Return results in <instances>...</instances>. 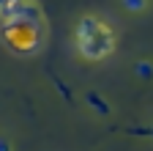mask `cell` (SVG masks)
<instances>
[{
    "label": "cell",
    "mask_w": 153,
    "mask_h": 151,
    "mask_svg": "<svg viewBox=\"0 0 153 151\" xmlns=\"http://www.w3.org/2000/svg\"><path fill=\"white\" fill-rule=\"evenodd\" d=\"M115 39H112V30L96 20V17H82L76 22V50H79L88 61H101L112 52Z\"/></svg>",
    "instance_id": "obj_1"
},
{
    "label": "cell",
    "mask_w": 153,
    "mask_h": 151,
    "mask_svg": "<svg viewBox=\"0 0 153 151\" xmlns=\"http://www.w3.org/2000/svg\"><path fill=\"white\" fill-rule=\"evenodd\" d=\"M3 33H6L8 44L22 50V52L36 50L38 41H41V30L33 25H25V22H3Z\"/></svg>",
    "instance_id": "obj_2"
},
{
    "label": "cell",
    "mask_w": 153,
    "mask_h": 151,
    "mask_svg": "<svg viewBox=\"0 0 153 151\" xmlns=\"http://www.w3.org/2000/svg\"><path fill=\"white\" fill-rule=\"evenodd\" d=\"M123 6L131 8V11H142L145 8V0H123Z\"/></svg>",
    "instance_id": "obj_3"
},
{
    "label": "cell",
    "mask_w": 153,
    "mask_h": 151,
    "mask_svg": "<svg viewBox=\"0 0 153 151\" xmlns=\"http://www.w3.org/2000/svg\"><path fill=\"white\" fill-rule=\"evenodd\" d=\"M88 102H90V104H93L96 110H99V113H107V107L101 104V99H99V96H96V93H90V96H88Z\"/></svg>",
    "instance_id": "obj_4"
},
{
    "label": "cell",
    "mask_w": 153,
    "mask_h": 151,
    "mask_svg": "<svg viewBox=\"0 0 153 151\" xmlns=\"http://www.w3.org/2000/svg\"><path fill=\"white\" fill-rule=\"evenodd\" d=\"M137 71L142 74V77H150V74H153V69H150L148 63H140V66H137Z\"/></svg>",
    "instance_id": "obj_5"
},
{
    "label": "cell",
    "mask_w": 153,
    "mask_h": 151,
    "mask_svg": "<svg viewBox=\"0 0 153 151\" xmlns=\"http://www.w3.org/2000/svg\"><path fill=\"white\" fill-rule=\"evenodd\" d=\"M11 3H14V0H0V14H3V11H6V8H8Z\"/></svg>",
    "instance_id": "obj_6"
},
{
    "label": "cell",
    "mask_w": 153,
    "mask_h": 151,
    "mask_svg": "<svg viewBox=\"0 0 153 151\" xmlns=\"http://www.w3.org/2000/svg\"><path fill=\"white\" fill-rule=\"evenodd\" d=\"M0 151H11V146H8V140H0Z\"/></svg>",
    "instance_id": "obj_7"
}]
</instances>
